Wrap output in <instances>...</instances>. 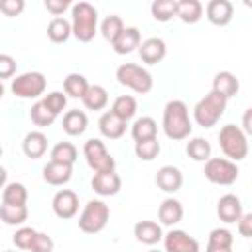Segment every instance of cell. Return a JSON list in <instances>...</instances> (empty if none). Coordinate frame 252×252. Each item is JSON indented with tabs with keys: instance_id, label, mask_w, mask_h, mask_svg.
<instances>
[{
	"instance_id": "1",
	"label": "cell",
	"mask_w": 252,
	"mask_h": 252,
	"mask_svg": "<svg viewBox=\"0 0 252 252\" xmlns=\"http://www.w3.org/2000/svg\"><path fill=\"white\" fill-rule=\"evenodd\" d=\"M193 126L189 120V110L183 100H169L163 108V132L169 140L189 138Z\"/></svg>"
},
{
	"instance_id": "2",
	"label": "cell",
	"mask_w": 252,
	"mask_h": 252,
	"mask_svg": "<svg viewBox=\"0 0 252 252\" xmlns=\"http://www.w3.org/2000/svg\"><path fill=\"white\" fill-rule=\"evenodd\" d=\"M71 24H73V35L83 41L89 43L91 39H94L96 35V26H98V12L93 4L89 2H77L71 8Z\"/></svg>"
},
{
	"instance_id": "3",
	"label": "cell",
	"mask_w": 252,
	"mask_h": 252,
	"mask_svg": "<svg viewBox=\"0 0 252 252\" xmlns=\"http://www.w3.org/2000/svg\"><path fill=\"white\" fill-rule=\"evenodd\" d=\"M224 110H226V98H224L222 94L211 91V93H207V94L195 104L193 116H195V122H197L199 126L211 128V126H215V124L220 120V116L224 114Z\"/></svg>"
},
{
	"instance_id": "4",
	"label": "cell",
	"mask_w": 252,
	"mask_h": 252,
	"mask_svg": "<svg viewBox=\"0 0 252 252\" xmlns=\"http://www.w3.org/2000/svg\"><path fill=\"white\" fill-rule=\"evenodd\" d=\"M219 146L222 150V154L230 159V161H240L248 156V140L242 128L234 126V124H226L220 128L219 132Z\"/></svg>"
},
{
	"instance_id": "5",
	"label": "cell",
	"mask_w": 252,
	"mask_h": 252,
	"mask_svg": "<svg viewBox=\"0 0 252 252\" xmlns=\"http://www.w3.org/2000/svg\"><path fill=\"white\" fill-rule=\"evenodd\" d=\"M108 219H110L108 205L100 199H91L79 215V228L85 234H96L104 230V226L108 224Z\"/></svg>"
},
{
	"instance_id": "6",
	"label": "cell",
	"mask_w": 252,
	"mask_h": 252,
	"mask_svg": "<svg viewBox=\"0 0 252 252\" xmlns=\"http://www.w3.org/2000/svg\"><path fill=\"white\" fill-rule=\"evenodd\" d=\"M116 81L128 89H132L138 94H146L152 91L154 87V79L152 73L136 63H122L116 69Z\"/></svg>"
},
{
	"instance_id": "7",
	"label": "cell",
	"mask_w": 252,
	"mask_h": 252,
	"mask_svg": "<svg viewBox=\"0 0 252 252\" xmlns=\"http://www.w3.org/2000/svg\"><path fill=\"white\" fill-rule=\"evenodd\" d=\"M83 156L89 163V167L94 171V173H104V171H114V158L108 154L106 146L102 140L98 138H91L85 142L83 146Z\"/></svg>"
},
{
	"instance_id": "8",
	"label": "cell",
	"mask_w": 252,
	"mask_h": 252,
	"mask_svg": "<svg viewBox=\"0 0 252 252\" xmlns=\"http://www.w3.org/2000/svg\"><path fill=\"white\" fill-rule=\"evenodd\" d=\"M45 87H47V79L39 71L22 73L16 79H12V85H10L12 93L20 98H37L45 93Z\"/></svg>"
},
{
	"instance_id": "9",
	"label": "cell",
	"mask_w": 252,
	"mask_h": 252,
	"mask_svg": "<svg viewBox=\"0 0 252 252\" xmlns=\"http://www.w3.org/2000/svg\"><path fill=\"white\" fill-rule=\"evenodd\" d=\"M205 177L217 185H232L238 179V167L228 158H211L205 161Z\"/></svg>"
},
{
	"instance_id": "10",
	"label": "cell",
	"mask_w": 252,
	"mask_h": 252,
	"mask_svg": "<svg viewBox=\"0 0 252 252\" xmlns=\"http://www.w3.org/2000/svg\"><path fill=\"white\" fill-rule=\"evenodd\" d=\"M51 207H53V213L59 219H73L79 211V197L71 189H61V191L55 193V197L51 201Z\"/></svg>"
},
{
	"instance_id": "11",
	"label": "cell",
	"mask_w": 252,
	"mask_h": 252,
	"mask_svg": "<svg viewBox=\"0 0 252 252\" xmlns=\"http://www.w3.org/2000/svg\"><path fill=\"white\" fill-rule=\"evenodd\" d=\"M165 252H199V242L185 230H169L163 236Z\"/></svg>"
},
{
	"instance_id": "12",
	"label": "cell",
	"mask_w": 252,
	"mask_h": 252,
	"mask_svg": "<svg viewBox=\"0 0 252 252\" xmlns=\"http://www.w3.org/2000/svg\"><path fill=\"white\" fill-rule=\"evenodd\" d=\"M91 187L94 189L96 195L100 197H110L116 195L122 187V179L114 171H104V173H94L91 179Z\"/></svg>"
},
{
	"instance_id": "13",
	"label": "cell",
	"mask_w": 252,
	"mask_h": 252,
	"mask_svg": "<svg viewBox=\"0 0 252 252\" xmlns=\"http://www.w3.org/2000/svg\"><path fill=\"white\" fill-rule=\"evenodd\" d=\"M217 215H219V219H220L222 222H226V224L238 222L240 217L244 215V213H242V203H240V199H238L236 195H232V193L222 195V197L219 199V205H217Z\"/></svg>"
},
{
	"instance_id": "14",
	"label": "cell",
	"mask_w": 252,
	"mask_h": 252,
	"mask_svg": "<svg viewBox=\"0 0 252 252\" xmlns=\"http://www.w3.org/2000/svg\"><path fill=\"white\" fill-rule=\"evenodd\" d=\"M205 14L207 20L215 26H226L230 24L232 16H234V6L228 0H211L205 6Z\"/></svg>"
},
{
	"instance_id": "15",
	"label": "cell",
	"mask_w": 252,
	"mask_h": 252,
	"mask_svg": "<svg viewBox=\"0 0 252 252\" xmlns=\"http://www.w3.org/2000/svg\"><path fill=\"white\" fill-rule=\"evenodd\" d=\"M112 49L118 53V55H126V53H132L134 49H140L142 45V35H140V30L134 28V26H126L120 35L110 43Z\"/></svg>"
},
{
	"instance_id": "16",
	"label": "cell",
	"mask_w": 252,
	"mask_h": 252,
	"mask_svg": "<svg viewBox=\"0 0 252 252\" xmlns=\"http://www.w3.org/2000/svg\"><path fill=\"white\" fill-rule=\"evenodd\" d=\"M138 53H140V59H142L144 63L156 65V63H159V61L165 57L167 47H165V41H163L161 37H148V39L142 41Z\"/></svg>"
},
{
	"instance_id": "17",
	"label": "cell",
	"mask_w": 252,
	"mask_h": 252,
	"mask_svg": "<svg viewBox=\"0 0 252 252\" xmlns=\"http://www.w3.org/2000/svg\"><path fill=\"white\" fill-rule=\"evenodd\" d=\"M156 185L165 193H175L183 185V173L173 165H163L156 173Z\"/></svg>"
},
{
	"instance_id": "18",
	"label": "cell",
	"mask_w": 252,
	"mask_h": 252,
	"mask_svg": "<svg viewBox=\"0 0 252 252\" xmlns=\"http://www.w3.org/2000/svg\"><path fill=\"white\" fill-rule=\"evenodd\" d=\"M134 236H136L138 242L154 246L163 238V230L156 220H140L134 226Z\"/></svg>"
},
{
	"instance_id": "19",
	"label": "cell",
	"mask_w": 252,
	"mask_h": 252,
	"mask_svg": "<svg viewBox=\"0 0 252 252\" xmlns=\"http://www.w3.org/2000/svg\"><path fill=\"white\" fill-rule=\"evenodd\" d=\"M98 130H100V134H102L104 138H108V140H118V138H122L124 132H126V122L120 120L116 114H112V112L108 110V112H104V114L98 118Z\"/></svg>"
},
{
	"instance_id": "20",
	"label": "cell",
	"mask_w": 252,
	"mask_h": 252,
	"mask_svg": "<svg viewBox=\"0 0 252 252\" xmlns=\"http://www.w3.org/2000/svg\"><path fill=\"white\" fill-rule=\"evenodd\" d=\"M22 150L28 158L32 159H37L41 158L45 152H47V136L39 130H33V132H28L24 142H22Z\"/></svg>"
},
{
	"instance_id": "21",
	"label": "cell",
	"mask_w": 252,
	"mask_h": 252,
	"mask_svg": "<svg viewBox=\"0 0 252 252\" xmlns=\"http://www.w3.org/2000/svg\"><path fill=\"white\" fill-rule=\"evenodd\" d=\"M238 87H240V83H238V79H236L234 73H230V71H220V73L215 75V79H213V89H211V91L222 94V96L228 100V98H232V96L238 93Z\"/></svg>"
},
{
	"instance_id": "22",
	"label": "cell",
	"mask_w": 252,
	"mask_h": 252,
	"mask_svg": "<svg viewBox=\"0 0 252 252\" xmlns=\"http://www.w3.org/2000/svg\"><path fill=\"white\" fill-rule=\"evenodd\" d=\"M158 217H159V222H161V224L173 226V224H177V222L183 219V205H181L177 199L169 197V199H165V201L159 205Z\"/></svg>"
},
{
	"instance_id": "23",
	"label": "cell",
	"mask_w": 252,
	"mask_h": 252,
	"mask_svg": "<svg viewBox=\"0 0 252 252\" xmlns=\"http://www.w3.org/2000/svg\"><path fill=\"white\" fill-rule=\"evenodd\" d=\"M73 175V165L67 163H57V161H49L43 167V179L49 185H65Z\"/></svg>"
},
{
	"instance_id": "24",
	"label": "cell",
	"mask_w": 252,
	"mask_h": 252,
	"mask_svg": "<svg viewBox=\"0 0 252 252\" xmlns=\"http://www.w3.org/2000/svg\"><path fill=\"white\" fill-rule=\"evenodd\" d=\"M87 114L79 108H73V110H67L65 116H63V130L65 134L69 136H81L85 130H87Z\"/></svg>"
},
{
	"instance_id": "25",
	"label": "cell",
	"mask_w": 252,
	"mask_h": 252,
	"mask_svg": "<svg viewBox=\"0 0 252 252\" xmlns=\"http://www.w3.org/2000/svg\"><path fill=\"white\" fill-rule=\"evenodd\" d=\"M132 138L134 142H146L158 138V122L152 116L136 118V122L132 124Z\"/></svg>"
},
{
	"instance_id": "26",
	"label": "cell",
	"mask_w": 252,
	"mask_h": 252,
	"mask_svg": "<svg viewBox=\"0 0 252 252\" xmlns=\"http://www.w3.org/2000/svg\"><path fill=\"white\" fill-rule=\"evenodd\" d=\"M71 33H73V24L69 20H65L63 16L53 18L47 24V37L53 43H65L71 37Z\"/></svg>"
},
{
	"instance_id": "27",
	"label": "cell",
	"mask_w": 252,
	"mask_h": 252,
	"mask_svg": "<svg viewBox=\"0 0 252 252\" xmlns=\"http://www.w3.org/2000/svg\"><path fill=\"white\" fill-rule=\"evenodd\" d=\"M177 18L185 24H197L203 18V4L199 0H177Z\"/></svg>"
},
{
	"instance_id": "28",
	"label": "cell",
	"mask_w": 252,
	"mask_h": 252,
	"mask_svg": "<svg viewBox=\"0 0 252 252\" xmlns=\"http://www.w3.org/2000/svg\"><path fill=\"white\" fill-rule=\"evenodd\" d=\"M89 81L81 75V73H69L63 81V89H65V94H69L71 98H81L87 94L89 91Z\"/></svg>"
},
{
	"instance_id": "29",
	"label": "cell",
	"mask_w": 252,
	"mask_h": 252,
	"mask_svg": "<svg viewBox=\"0 0 252 252\" xmlns=\"http://www.w3.org/2000/svg\"><path fill=\"white\" fill-rule=\"evenodd\" d=\"M83 104L89 110H102L108 104V91L102 85H91L83 96Z\"/></svg>"
},
{
	"instance_id": "30",
	"label": "cell",
	"mask_w": 252,
	"mask_h": 252,
	"mask_svg": "<svg viewBox=\"0 0 252 252\" xmlns=\"http://www.w3.org/2000/svg\"><path fill=\"white\" fill-rule=\"evenodd\" d=\"M136 110H138V102H136V98L130 96V94L116 96L114 102H112V108H110V112L116 114V116H118L120 120H124V122H128L130 118H134Z\"/></svg>"
},
{
	"instance_id": "31",
	"label": "cell",
	"mask_w": 252,
	"mask_h": 252,
	"mask_svg": "<svg viewBox=\"0 0 252 252\" xmlns=\"http://www.w3.org/2000/svg\"><path fill=\"white\" fill-rule=\"evenodd\" d=\"M51 159L49 161H57V163H67V165H73L79 158V152L77 148L71 144V142H57L53 148H51Z\"/></svg>"
},
{
	"instance_id": "32",
	"label": "cell",
	"mask_w": 252,
	"mask_h": 252,
	"mask_svg": "<svg viewBox=\"0 0 252 252\" xmlns=\"http://www.w3.org/2000/svg\"><path fill=\"white\" fill-rule=\"evenodd\" d=\"M0 219L4 224L16 226V224H24L28 220V207L26 205H4L0 207Z\"/></svg>"
},
{
	"instance_id": "33",
	"label": "cell",
	"mask_w": 252,
	"mask_h": 252,
	"mask_svg": "<svg viewBox=\"0 0 252 252\" xmlns=\"http://www.w3.org/2000/svg\"><path fill=\"white\" fill-rule=\"evenodd\" d=\"M26 201H28V189L22 183L12 181L4 185V191H2L4 205H26Z\"/></svg>"
},
{
	"instance_id": "34",
	"label": "cell",
	"mask_w": 252,
	"mask_h": 252,
	"mask_svg": "<svg viewBox=\"0 0 252 252\" xmlns=\"http://www.w3.org/2000/svg\"><path fill=\"white\" fill-rule=\"evenodd\" d=\"M185 152L195 161H209L211 159V144L205 138H191L185 146Z\"/></svg>"
},
{
	"instance_id": "35",
	"label": "cell",
	"mask_w": 252,
	"mask_h": 252,
	"mask_svg": "<svg viewBox=\"0 0 252 252\" xmlns=\"http://www.w3.org/2000/svg\"><path fill=\"white\" fill-rule=\"evenodd\" d=\"M150 10L158 22H169L173 16H177V0H154Z\"/></svg>"
},
{
	"instance_id": "36",
	"label": "cell",
	"mask_w": 252,
	"mask_h": 252,
	"mask_svg": "<svg viewBox=\"0 0 252 252\" xmlns=\"http://www.w3.org/2000/svg\"><path fill=\"white\" fill-rule=\"evenodd\" d=\"M124 28H126V26H124L122 18L116 16V14H110V16H106V18L102 20V24H100V33H102V37H104L106 41L112 43V41L120 35V32H122Z\"/></svg>"
},
{
	"instance_id": "37",
	"label": "cell",
	"mask_w": 252,
	"mask_h": 252,
	"mask_svg": "<svg viewBox=\"0 0 252 252\" xmlns=\"http://www.w3.org/2000/svg\"><path fill=\"white\" fill-rule=\"evenodd\" d=\"M30 118H32V122L35 124V126H39V128H45V126H51L53 122H55V114H51L47 108H45V104L39 100V102H35L33 106H32V110H30Z\"/></svg>"
},
{
	"instance_id": "38",
	"label": "cell",
	"mask_w": 252,
	"mask_h": 252,
	"mask_svg": "<svg viewBox=\"0 0 252 252\" xmlns=\"http://www.w3.org/2000/svg\"><path fill=\"white\" fill-rule=\"evenodd\" d=\"M159 150H161V146H159L158 138L146 140V142H136V146H134V152H136V156H138L142 161H152V159H156L158 154H159Z\"/></svg>"
},
{
	"instance_id": "39",
	"label": "cell",
	"mask_w": 252,
	"mask_h": 252,
	"mask_svg": "<svg viewBox=\"0 0 252 252\" xmlns=\"http://www.w3.org/2000/svg\"><path fill=\"white\" fill-rule=\"evenodd\" d=\"M41 102L45 104V108H47L51 114L59 116V114L65 110V106H67V94H63L61 91H51V93H47V94L41 98Z\"/></svg>"
},
{
	"instance_id": "40",
	"label": "cell",
	"mask_w": 252,
	"mask_h": 252,
	"mask_svg": "<svg viewBox=\"0 0 252 252\" xmlns=\"http://www.w3.org/2000/svg\"><path fill=\"white\" fill-rule=\"evenodd\" d=\"M35 236H37V230L30 228V226H22V228L16 230V234L12 236V240H14V244L20 250H30L32 244H33V240H35Z\"/></svg>"
},
{
	"instance_id": "41",
	"label": "cell",
	"mask_w": 252,
	"mask_h": 252,
	"mask_svg": "<svg viewBox=\"0 0 252 252\" xmlns=\"http://www.w3.org/2000/svg\"><path fill=\"white\" fill-rule=\"evenodd\" d=\"M234 236L230 230L226 228H213L209 234V242L207 244H215V246H224V248H232Z\"/></svg>"
},
{
	"instance_id": "42",
	"label": "cell",
	"mask_w": 252,
	"mask_h": 252,
	"mask_svg": "<svg viewBox=\"0 0 252 252\" xmlns=\"http://www.w3.org/2000/svg\"><path fill=\"white\" fill-rule=\"evenodd\" d=\"M30 250L32 252H53V240H51V236L45 234V232H37V236H35V240H33V244H32Z\"/></svg>"
},
{
	"instance_id": "43",
	"label": "cell",
	"mask_w": 252,
	"mask_h": 252,
	"mask_svg": "<svg viewBox=\"0 0 252 252\" xmlns=\"http://www.w3.org/2000/svg\"><path fill=\"white\" fill-rule=\"evenodd\" d=\"M16 73V59L8 53L0 55V79H10Z\"/></svg>"
},
{
	"instance_id": "44",
	"label": "cell",
	"mask_w": 252,
	"mask_h": 252,
	"mask_svg": "<svg viewBox=\"0 0 252 252\" xmlns=\"http://www.w3.org/2000/svg\"><path fill=\"white\" fill-rule=\"evenodd\" d=\"M24 6H26L24 0H2L0 2V10L4 16H18L22 14Z\"/></svg>"
},
{
	"instance_id": "45",
	"label": "cell",
	"mask_w": 252,
	"mask_h": 252,
	"mask_svg": "<svg viewBox=\"0 0 252 252\" xmlns=\"http://www.w3.org/2000/svg\"><path fill=\"white\" fill-rule=\"evenodd\" d=\"M69 6H71L69 0H45V8H47V12L53 14L55 18H59Z\"/></svg>"
},
{
	"instance_id": "46",
	"label": "cell",
	"mask_w": 252,
	"mask_h": 252,
	"mask_svg": "<svg viewBox=\"0 0 252 252\" xmlns=\"http://www.w3.org/2000/svg\"><path fill=\"white\" fill-rule=\"evenodd\" d=\"M238 232L244 238H252V213H246L238 220Z\"/></svg>"
},
{
	"instance_id": "47",
	"label": "cell",
	"mask_w": 252,
	"mask_h": 252,
	"mask_svg": "<svg viewBox=\"0 0 252 252\" xmlns=\"http://www.w3.org/2000/svg\"><path fill=\"white\" fill-rule=\"evenodd\" d=\"M242 130L246 136H252V106L242 114Z\"/></svg>"
},
{
	"instance_id": "48",
	"label": "cell",
	"mask_w": 252,
	"mask_h": 252,
	"mask_svg": "<svg viewBox=\"0 0 252 252\" xmlns=\"http://www.w3.org/2000/svg\"><path fill=\"white\" fill-rule=\"evenodd\" d=\"M207 252H232V248H224V246H215V244H207Z\"/></svg>"
},
{
	"instance_id": "49",
	"label": "cell",
	"mask_w": 252,
	"mask_h": 252,
	"mask_svg": "<svg viewBox=\"0 0 252 252\" xmlns=\"http://www.w3.org/2000/svg\"><path fill=\"white\" fill-rule=\"evenodd\" d=\"M148 252H159V250H148Z\"/></svg>"
},
{
	"instance_id": "50",
	"label": "cell",
	"mask_w": 252,
	"mask_h": 252,
	"mask_svg": "<svg viewBox=\"0 0 252 252\" xmlns=\"http://www.w3.org/2000/svg\"><path fill=\"white\" fill-rule=\"evenodd\" d=\"M4 252H14V250H4Z\"/></svg>"
},
{
	"instance_id": "51",
	"label": "cell",
	"mask_w": 252,
	"mask_h": 252,
	"mask_svg": "<svg viewBox=\"0 0 252 252\" xmlns=\"http://www.w3.org/2000/svg\"><path fill=\"white\" fill-rule=\"evenodd\" d=\"M250 252H252V250H250Z\"/></svg>"
}]
</instances>
